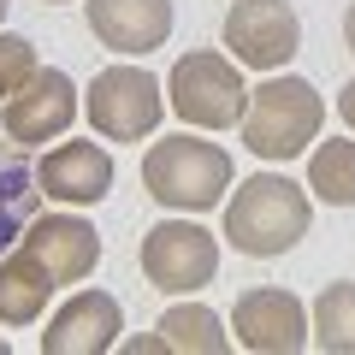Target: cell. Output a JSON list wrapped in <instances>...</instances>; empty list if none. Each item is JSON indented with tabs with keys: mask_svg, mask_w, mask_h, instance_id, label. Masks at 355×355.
<instances>
[{
	"mask_svg": "<svg viewBox=\"0 0 355 355\" xmlns=\"http://www.w3.org/2000/svg\"><path fill=\"white\" fill-rule=\"evenodd\" d=\"M308 219L314 202L302 184H291L284 172H254L225 202V243L249 261H279L308 237Z\"/></svg>",
	"mask_w": 355,
	"mask_h": 355,
	"instance_id": "obj_1",
	"label": "cell"
},
{
	"mask_svg": "<svg viewBox=\"0 0 355 355\" xmlns=\"http://www.w3.org/2000/svg\"><path fill=\"white\" fill-rule=\"evenodd\" d=\"M142 190L172 214H214L231 190V154L219 142L178 130L166 142H148L142 154Z\"/></svg>",
	"mask_w": 355,
	"mask_h": 355,
	"instance_id": "obj_2",
	"label": "cell"
},
{
	"mask_svg": "<svg viewBox=\"0 0 355 355\" xmlns=\"http://www.w3.org/2000/svg\"><path fill=\"white\" fill-rule=\"evenodd\" d=\"M326 125V101L308 77H266L261 89H249V107H243V148L261 154V160H296L308 154V142H320Z\"/></svg>",
	"mask_w": 355,
	"mask_h": 355,
	"instance_id": "obj_3",
	"label": "cell"
},
{
	"mask_svg": "<svg viewBox=\"0 0 355 355\" xmlns=\"http://www.w3.org/2000/svg\"><path fill=\"white\" fill-rule=\"evenodd\" d=\"M166 101L184 125L196 130H231L243 125V107H249V83H243V65L225 60L219 48H196L184 60H172L166 77Z\"/></svg>",
	"mask_w": 355,
	"mask_h": 355,
	"instance_id": "obj_4",
	"label": "cell"
},
{
	"mask_svg": "<svg viewBox=\"0 0 355 355\" xmlns=\"http://www.w3.org/2000/svg\"><path fill=\"white\" fill-rule=\"evenodd\" d=\"M83 119L101 142H148L166 119V83L142 65H107L83 89Z\"/></svg>",
	"mask_w": 355,
	"mask_h": 355,
	"instance_id": "obj_5",
	"label": "cell"
},
{
	"mask_svg": "<svg viewBox=\"0 0 355 355\" xmlns=\"http://www.w3.org/2000/svg\"><path fill=\"white\" fill-rule=\"evenodd\" d=\"M219 272V237L196 219H160L142 237V279L166 296H196Z\"/></svg>",
	"mask_w": 355,
	"mask_h": 355,
	"instance_id": "obj_6",
	"label": "cell"
},
{
	"mask_svg": "<svg viewBox=\"0 0 355 355\" xmlns=\"http://www.w3.org/2000/svg\"><path fill=\"white\" fill-rule=\"evenodd\" d=\"M77 125V83L60 65H36L24 83L0 101V130L18 148H36V142H60Z\"/></svg>",
	"mask_w": 355,
	"mask_h": 355,
	"instance_id": "obj_7",
	"label": "cell"
},
{
	"mask_svg": "<svg viewBox=\"0 0 355 355\" xmlns=\"http://www.w3.org/2000/svg\"><path fill=\"white\" fill-rule=\"evenodd\" d=\"M225 48L249 71H284L302 53V18L291 0H237L225 12Z\"/></svg>",
	"mask_w": 355,
	"mask_h": 355,
	"instance_id": "obj_8",
	"label": "cell"
},
{
	"mask_svg": "<svg viewBox=\"0 0 355 355\" xmlns=\"http://www.w3.org/2000/svg\"><path fill=\"white\" fill-rule=\"evenodd\" d=\"M314 326H308V308L302 296L279 291V284H266V291H243L231 302V343L254 355H302Z\"/></svg>",
	"mask_w": 355,
	"mask_h": 355,
	"instance_id": "obj_9",
	"label": "cell"
},
{
	"mask_svg": "<svg viewBox=\"0 0 355 355\" xmlns=\"http://www.w3.org/2000/svg\"><path fill=\"white\" fill-rule=\"evenodd\" d=\"M18 243L53 272L60 291L65 284H83L89 272L101 266V231L89 225V219H77V214H36Z\"/></svg>",
	"mask_w": 355,
	"mask_h": 355,
	"instance_id": "obj_10",
	"label": "cell"
},
{
	"mask_svg": "<svg viewBox=\"0 0 355 355\" xmlns=\"http://www.w3.org/2000/svg\"><path fill=\"white\" fill-rule=\"evenodd\" d=\"M36 184L48 202H65V207H95L113 196V154L101 142H60L36 160Z\"/></svg>",
	"mask_w": 355,
	"mask_h": 355,
	"instance_id": "obj_11",
	"label": "cell"
},
{
	"mask_svg": "<svg viewBox=\"0 0 355 355\" xmlns=\"http://www.w3.org/2000/svg\"><path fill=\"white\" fill-rule=\"evenodd\" d=\"M83 18L95 42L113 53H154L172 42V0H83Z\"/></svg>",
	"mask_w": 355,
	"mask_h": 355,
	"instance_id": "obj_12",
	"label": "cell"
},
{
	"mask_svg": "<svg viewBox=\"0 0 355 355\" xmlns=\"http://www.w3.org/2000/svg\"><path fill=\"white\" fill-rule=\"evenodd\" d=\"M125 331V308L107 291H77L42 331V355H107Z\"/></svg>",
	"mask_w": 355,
	"mask_h": 355,
	"instance_id": "obj_13",
	"label": "cell"
},
{
	"mask_svg": "<svg viewBox=\"0 0 355 355\" xmlns=\"http://www.w3.org/2000/svg\"><path fill=\"white\" fill-rule=\"evenodd\" d=\"M53 272L36 261V254L18 243V249L0 254V326H36L53 302Z\"/></svg>",
	"mask_w": 355,
	"mask_h": 355,
	"instance_id": "obj_14",
	"label": "cell"
},
{
	"mask_svg": "<svg viewBox=\"0 0 355 355\" xmlns=\"http://www.w3.org/2000/svg\"><path fill=\"white\" fill-rule=\"evenodd\" d=\"M154 331H160V343L172 355H225L231 349V320H219L207 302H172Z\"/></svg>",
	"mask_w": 355,
	"mask_h": 355,
	"instance_id": "obj_15",
	"label": "cell"
},
{
	"mask_svg": "<svg viewBox=\"0 0 355 355\" xmlns=\"http://www.w3.org/2000/svg\"><path fill=\"white\" fill-rule=\"evenodd\" d=\"M36 202H42V184L18 154H0V254L18 249L24 225L36 219Z\"/></svg>",
	"mask_w": 355,
	"mask_h": 355,
	"instance_id": "obj_16",
	"label": "cell"
},
{
	"mask_svg": "<svg viewBox=\"0 0 355 355\" xmlns=\"http://www.w3.org/2000/svg\"><path fill=\"white\" fill-rule=\"evenodd\" d=\"M308 190L326 207H355V142L349 137L314 142V154H308Z\"/></svg>",
	"mask_w": 355,
	"mask_h": 355,
	"instance_id": "obj_17",
	"label": "cell"
},
{
	"mask_svg": "<svg viewBox=\"0 0 355 355\" xmlns=\"http://www.w3.org/2000/svg\"><path fill=\"white\" fill-rule=\"evenodd\" d=\"M314 343L326 355H355V279H338L314 296Z\"/></svg>",
	"mask_w": 355,
	"mask_h": 355,
	"instance_id": "obj_18",
	"label": "cell"
},
{
	"mask_svg": "<svg viewBox=\"0 0 355 355\" xmlns=\"http://www.w3.org/2000/svg\"><path fill=\"white\" fill-rule=\"evenodd\" d=\"M36 42L30 36H12V30H0V101H6V95H12L18 83H24L30 71H36Z\"/></svg>",
	"mask_w": 355,
	"mask_h": 355,
	"instance_id": "obj_19",
	"label": "cell"
},
{
	"mask_svg": "<svg viewBox=\"0 0 355 355\" xmlns=\"http://www.w3.org/2000/svg\"><path fill=\"white\" fill-rule=\"evenodd\" d=\"M338 113H343V125L355 130V77H349V83L338 89Z\"/></svg>",
	"mask_w": 355,
	"mask_h": 355,
	"instance_id": "obj_20",
	"label": "cell"
},
{
	"mask_svg": "<svg viewBox=\"0 0 355 355\" xmlns=\"http://www.w3.org/2000/svg\"><path fill=\"white\" fill-rule=\"evenodd\" d=\"M343 42H349V53H355V0H349V12H343Z\"/></svg>",
	"mask_w": 355,
	"mask_h": 355,
	"instance_id": "obj_21",
	"label": "cell"
},
{
	"mask_svg": "<svg viewBox=\"0 0 355 355\" xmlns=\"http://www.w3.org/2000/svg\"><path fill=\"white\" fill-rule=\"evenodd\" d=\"M6 12H12V0H0V24H6Z\"/></svg>",
	"mask_w": 355,
	"mask_h": 355,
	"instance_id": "obj_22",
	"label": "cell"
},
{
	"mask_svg": "<svg viewBox=\"0 0 355 355\" xmlns=\"http://www.w3.org/2000/svg\"><path fill=\"white\" fill-rule=\"evenodd\" d=\"M48 6H71V0H48Z\"/></svg>",
	"mask_w": 355,
	"mask_h": 355,
	"instance_id": "obj_23",
	"label": "cell"
},
{
	"mask_svg": "<svg viewBox=\"0 0 355 355\" xmlns=\"http://www.w3.org/2000/svg\"><path fill=\"white\" fill-rule=\"evenodd\" d=\"M0 355H6V343H0Z\"/></svg>",
	"mask_w": 355,
	"mask_h": 355,
	"instance_id": "obj_24",
	"label": "cell"
}]
</instances>
